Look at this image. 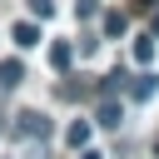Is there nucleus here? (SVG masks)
<instances>
[{
  "instance_id": "obj_1",
  "label": "nucleus",
  "mask_w": 159,
  "mask_h": 159,
  "mask_svg": "<svg viewBox=\"0 0 159 159\" xmlns=\"http://www.w3.org/2000/svg\"><path fill=\"white\" fill-rule=\"evenodd\" d=\"M10 129H15V139H35V144H40V139H50V119H45L40 109L15 114V124H10Z\"/></svg>"
},
{
  "instance_id": "obj_2",
  "label": "nucleus",
  "mask_w": 159,
  "mask_h": 159,
  "mask_svg": "<svg viewBox=\"0 0 159 159\" xmlns=\"http://www.w3.org/2000/svg\"><path fill=\"white\" fill-rule=\"evenodd\" d=\"M124 89H129V99H154V89H159V75H154V70H139V75H134Z\"/></svg>"
},
{
  "instance_id": "obj_3",
  "label": "nucleus",
  "mask_w": 159,
  "mask_h": 159,
  "mask_svg": "<svg viewBox=\"0 0 159 159\" xmlns=\"http://www.w3.org/2000/svg\"><path fill=\"white\" fill-rule=\"evenodd\" d=\"M10 40H15L20 50H35V45H40V25H35V20H15V30H10Z\"/></svg>"
},
{
  "instance_id": "obj_4",
  "label": "nucleus",
  "mask_w": 159,
  "mask_h": 159,
  "mask_svg": "<svg viewBox=\"0 0 159 159\" xmlns=\"http://www.w3.org/2000/svg\"><path fill=\"white\" fill-rule=\"evenodd\" d=\"M50 65H55V75H65V70L75 65V45H65V40H55V45H50Z\"/></svg>"
},
{
  "instance_id": "obj_5",
  "label": "nucleus",
  "mask_w": 159,
  "mask_h": 159,
  "mask_svg": "<svg viewBox=\"0 0 159 159\" xmlns=\"http://www.w3.org/2000/svg\"><path fill=\"white\" fill-rule=\"evenodd\" d=\"M94 119H99V129H119V124H124V109H119L114 99H104V104L94 109Z\"/></svg>"
},
{
  "instance_id": "obj_6",
  "label": "nucleus",
  "mask_w": 159,
  "mask_h": 159,
  "mask_svg": "<svg viewBox=\"0 0 159 159\" xmlns=\"http://www.w3.org/2000/svg\"><path fill=\"white\" fill-rule=\"evenodd\" d=\"M89 129H94V119H75V124L65 129V139H70L75 149H84V144H89Z\"/></svg>"
},
{
  "instance_id": "obj_7",
  "label": "nucleus",
  "mask_w": 159,
  "mask_h": 159,
  "mask_svg": "<svg viewBox=\"0 0 159 159\" xmlns=\"http://www.w3.org/2000/svg\"><path fill=\"white\" fill-rule=\"evenodd\" d=\"M20 80H25V65H20V60H5V65H0V84H5V89H15Z\"/></svg>"
},
{
  "instance_id": "obj_8",
  "label": "nucleus",
  "mask_w": 159,
  "mask_h": 159,
  "mask_svg": "<svg viewBox=\"0 0 159 159\" xmlns=\"http://www.w3.org/2000/svg\"><path fill=\"white\" fill-rule=\"evenodd\" d=\"M124 30H129V20H124L119 10H109V15H104V35H109V40H119Z\"/></svg>"
},
{
  "instance_id": "obj_9",
  "label": "nucleus",
  "mask_w": 159,
  "mask_h": 159,
  "mask_svg": "<svg viewBox=\"0 0 159 159\" xmlns=\"http://www.w3.org/2000/svg\"><path fill=\"white\" fill-rule=\"evenodd\" d=\"M134 60H139V65H149V60H154V40H149V35H139V40H134Z\"/></svg>"
},
{
  "instance_id": "obj_10",
  "label": "nucleus",
  "mask_w": 159,
  "mask_h": 159,
  "mask_svg": "<svg viewBox=\"0 0 159 159\" xmlns=\"http://www.w3.org/2000/svg\"><path fill=\"white\" fill-rule=\"evenodd\" d=\"M30 5V20H50L55 15V0H25Z\"/></svg>"
},
{
  "instance_id": "obj_11",
  "label": "nucleus",
  "mask_w": 159,
  "mask_h": 159,
  "mask_svg": "<svg viewBox=\"0 0 159 159\" xmlns=\"http://www.w3.org/2000/svg\"><path fill=\"white\" fill-rule=\"evenodd\" d=\"M84 89H89V84H80V80H65V84H60V89H55V94H60V99H80V94H84Z\"/></svg>"
},
{
  "instance_id": "obj_12",
  "label": "nucleus",
  "mask_w": 159,
  "mask_h": 159,
  "mask_svg": "<svg viewBox=\"0 0 159 159\" xmlns=\"http://www.w3.org/2000/svg\"><path fill=\"white\" fill-rule=\"evenodd\" d=\"M75 15L80 20H94V0H75Z\"/></svg>"
},
{
  "instance_id": "obj_13",
  "label": "nucleus",
  "mask_w": 159,
  "mask_h": 159,
  "mask_svg": "<svg viewBox=\"0 0 159 159\" xmlns=\"http://www.w3.org/2000/svg\"><path fill=\"white\" fill-rule=\"evenodd\" d=\"M80 159H104V154H99V149H84V154H80Z\"/></svg>"
},
{
  "instance_id": "obj_14",
  "label": "nucleus",
  "mask_w": 159,
  "mask_h": 159,
  "mask_svg": "<svg viewBox=\"0 0 159 159\" xmlns=\"http://www.w3.org/2000/svg\"><path fill=\"white\" fill-rule=\"evenodd\" d=\"M149 25H154V35H159V10H154V20H149Z\"/></svg>"
},
{
  "instance_id": "obj_15",
  "label": "nucleus",
  "mask_w": 159,
  "mask_h": 159,
  "mask_svg": "<svg viewBox=\"0 0 159 159\" xmlns=\"http://www.w3.org/2000/svg\"><path fill=\"white\" fill-rule=\"evenodd\" d=\"M154 154H159V144H154Z\"/></svg>"
}]
</instances>
